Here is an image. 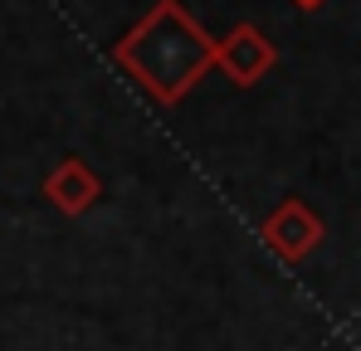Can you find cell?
I'll use <instances>...</instances> for the list:
<instances>
[{"label": "cell", "instance_id": "cell-1", "mask_svg": "<svg viewBox=\"0 0 361 351\" xmlns=\"http://www.w3.org/2000/svg\"><path fill=\"white\" fill-rule=\"evenodd\" d=\"M113 63L161 108H176L180 98L215 68V39L190 20L180 0H157L118 44Z\"/></svg>", "mask_w": 361, "mask_h": 351}, {"label": "cell", "instance_id": "cell-5", "mask_svg": "<svg viewBox=\"0 0 361 351\" xmlns=\"http://www.w3.org/2000/svg\"><path fill=\"white\" fill-rule=\"evenodd\" d=\"M293 5H298V10H317L322 0H293Z\"/></svg>", "mask_w": 361, "mask_h": 351}, {"label": "cell", "instance_id": "cell-2", "mask_svg": "<svg viewBox=\"0 0 361 351\" xmlns=\"http://www.w3.org/2000/svg\"><path fill=\"white\" fill-rule=\"evenodd\" d=\"M264 244H269V254H279L283 264H302L317 244H322V234H327V225H322V215L307 205V200H298V195H288L269 220H264Z\"/></svg>", "mask_w": 361, "mask_h": 351}, {"label": "cell", "instance_id": "cell-4", "mask_svg": "<svg viewBox=\"0 0 361 351\" xmlns=\"http://www.w3.org/2000/svg\"><path fill=\"white\" fill-rule=\"evenodd\" d=\"M44 195L59 215H88L103 200V180L83 156H63L59 166L44 176Z\"/></svg>", "mask_w": 361, "mask_h": 351}, {"label": "cell", "instance_id": "cell-3", "mask_svg": "<svg viewBox=\"0 0 361 351\" xmlns=\"http://www.w3.org/2000/svg\"><path fill=\"white\" fill-rule=\"evenodd\" d=\"M274 63H279V49H274V39L259 25H235L225 39H215V68L235 88H254Z\"/></svg>", "mask_w": 361, "mask_h": 351}]
</instances>
